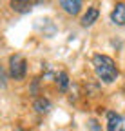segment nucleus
I'll return each mask as SVG.
<instances>
[{
	"label": "nucleus",
	"mask_w": 125,
	"mask_h": 131,
	"mask_svg": "<svg viewBox=\"0 0 125 131\" xmlns=\"http://www.w3.org/2000/svg\"><path fill=\"white\" fill-rule=\"evenodd\" d=\"M92 66H94V73L96 77L105 82V84H111L118 78V68L111 57L107 55H94L92 57Z\"/></svg>",
	"instance_id": "1"
},
{
	"label": "nucleus",
	"mask_w": 125,
	"mask_h": 131,
	"mask_svg": "<svg viewBox=\"0 0 125 131\" xmlns=\"http://www.w3.org/2000/svg\"><path fill=\"white\" fill-rule=\"evenodd\" d=\"M27 71V62L22 55H11L9 57V75L15 80H22Z\"/></svg>",
	"instance_id": "2"
},
{
	"label": "nucleus",
	"mask_w": 125,
	"mask_h": 131,
	"mask_svg": "<svg viewBox=\"0 0 125 131\" xmlns=\"http://www.w3.org/2000/svg\"><path fill=\"white\" fill-rule=\"evenodd\" d=\"M107 131H125V118L114 111H109L107 113Z\"/></svg>",
	"instance_id": "3"
},
{
	"label": "nucleus",
	"mask_w": 125,
	"mask_h": 131,
	"mask_svg": "<svg viewBox=\"0 0 125 131\" xmlns=\"http://www.w3.org/2000/svg\"><path fill=\"white\" fill-rule=\"evenodd\" d=\"M60 6L67 15H78L82 9V0H60Z\"/></svg>",
	"instance_id": "4"
},
{
	"label": "nucleus",
	"mask_w": 125,
	"mask_h": 131,
	"mask_svg": "<svg viewBox=\"0 0 125 131\" xmlns=\"http://www.w3.org/2000/svg\"><path fill=\"white\" fill-rule=\"evenodd\" d=\"M111 20L116 26H125V4H116L114 9L111 11Z\"/></svg>",
	"instance_id": "5"
},
{
	"label": "nucleus",
	"mask_w": 125,
	"mask_h": 131,
	"mask_svg": "<svg viewBox=\"0 0 125 131\" xmlns=\"http://www.w3.org/2000/svg\"><path fill=\"white\" fill-rule=\"evenodd\" d=\"M98 16H100L98 7H89V9H87V13L82 16V26H84V27L92 26V24H94V22L98 20Z\"/></svg>",
	"instance_id": "6"
},
{
	"label": "nucleus",
	"mask_w": 125,
	"mask_h": 131,
	"mask_svg": "<svg viewBox=\"0 0 125 131\" xmlns=\"http://www.w3.org/2000/svg\"><path fill=\"white\" fill-rule=\"evenodd\" d=\"M11 7L17 13H27V11H31L33 4H31L29 0H11Z\"/></svg>",
	"instance_id": "7"
},
{
	"label": "nucleus",
	"mask_w": 125,
	"mask_h": 131,
	"mask_svg": "<svg viewBox=\"0 0 125 131\" xmlns=\"http://www.w3.org/2000/svg\"><path fill=\"white\" fill-rule=\"evenodd\" d=\"M33 107L36 109V113H40V115H45V113H49V109H51V102L47 100V98L40 96V98H36V100H35Z\"/></svg>",
	"instance_id": "8"
},
{
	"label": "nucleus",
	"mask_w": 125,
	"mask_h": 131,
	"mask_svg": "<svg viewBox=\"0 0 125 131\" xmlns=\"http://www.w3.org/2000/svg\"><path fill=\"white\" fill-rule=\"evenodd\" d=\"M56 84H58V89H60L62 93L67 91V88H69V77H67L65 71H60V73L56 75Z\"/></svg>",
	"instance_id": "9"
},
{
	"label": "nucleus",
	"mask_w": 125,
	"mask_h": 131,
	"mask_svg": "<svg viewBox=\"0 0 125 131\" xmlns=\"http://www.w3.org/2000/svg\"><path fill=\"white\" fill-rule=\"evenodd\" d=\"M29 2L33 4V6H36V4H40V2H42V0H29Z\"/></svg>",
	"instance_id": "10"
}]
</instances>
